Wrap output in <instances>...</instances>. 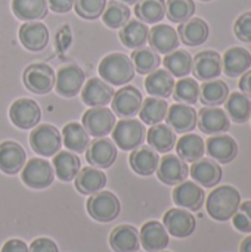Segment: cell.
<instances>
[{"instance_id":"6da1fadb","label":"cell","mask_w":251,"mask_h":252,"mask_svg":"<svg viewBox=\"0 0 251 252\" xmlns=\"http://www.w3.org/2000/svg\"><path fill=\"white\" fill-rule=\"evenodd\" d=\"M241 204V195L237 188L223 185L210 192L206 208L209 216L216 221H228L238 211Z\"/></svg>"},{"instance_id":"7a4b0ae2","label":"cell","mask_w":251,"mask_h":252,"mask_svg":"<svg viewBox=\"0 0 251 252\" xmlns=\"http://www.w3.org/2000/svg\"><path fill=\"white\" fill-rule=\"evenodd\" d=\"M99 75L111 86H124L135 77V65L124 53H109L99 63Z\"/></svg>"},{"instance_id":"3957f363","label":"cell","mask_w":251,"mask_h":252,"mask_svg":"<svg viewBox=\"0 0 251 252\" xmlns=\"http://www.w3.org/2000/svg\"><path fill=\"white\" fill-rule=\"evenodd\" d=\"M121 211V205L118 198L108 190H99L93 193L87 201V213L89 216L99 223L114 221Z\"/></svg>"},{"instance_id":"277c9868","label":"cell","mask_w":251,"mask_h":252,"mask_svg":"<svg viewBox=\"0 0 251 252\" xmlns=\"http://www.w3.org/2000/svg\"><path fill=\"white\" fill-rule=\"evenodd\" d=\"M146 137V128L142 121L129 118L118 121L112 128V140L123 151H133L139 148Z\"/></svg>"},{"instance_id":"5b68a950","label":"cell","mask_w":251,"mask_h":252,"mask_svg":"<svg viewBox=\"0 0 251 252\" xmlns=\"http://www.w3.org/2000/svg\"><path fill=\"white\" fill-rule=\"evenodd\" d=\"M30 145L40 157H53L61 151L62 137L56 127L50 124H40L30 133Z\"/></svg>"},{"instance_id":"8992f818","label":"cell","mask_w":251,"mask_h":252,"mask_svg":"<svg viewBox=\"0 0 251 252\" xmlns=\"http://www.w3.org/2000/svg\"><path fill=\"white\" fill-rule=\"evenodd\" d=\"M21 179L31 189H46L53 183L55 170L49 164V161L33 158L24 165Z\"/></svg>"},{"instance_id":"52a82bcc","label":"cell","mask_w":251,"mask_h":252,"mask_svg":"<svg viewBox=\"0 0 251 252\" xmlns=\"http://www.w3.org/2000/svg\"><path fill=\"white\" fill-rule=\"evenodd\" d=\"M55 71L46 63H33L25 68L22 80L25 87L36 94H46L55 87Z\"/></svg>"},{"instance_id":"ba28073f","label":"cell","mask_w":251,"mask_h":252,"mask_svg":"<svg viewBox=\"0 0 251 252\" xmlns=\"http://www.w3.org/2000/svg\"><path fill=\"white\" fill-rule=\"evenodd\" d=\"M86 131L95 137H104L112 131L115 126V115L111 109L104 106H96L87 109L81 118Z\"/></svg>"},{"instance_id":"9c48e42d","label":"cell","mask_w":251,"mask_h":252,"mask_svg":"<svg viewBox=\"0 0 251 252\" xmlns=\"http://www.w3.org/2000/svg\"><path fill=\"white\" fill-rule=\"evenodd\" d=\"M9 117L13 126L22 130L33 128L38 124L41 118V109L37 105V102L31 99H18L10 105L9 109Z\"/></svg>"},{"instance_id":"30bf717a","label":"cell","mask_w":251,"mask_h":252,"mask_svg":"<svg viewBox=\"0 0 251 252\" xmlns=\"http://www.w3.org/2000/svg\"><path fill=\"white\" fill-rule=\"evenodd\" d=\"M163 224L172 236L178 239H185L195 232L197 221L195 217L182 208H172L163 217Z\"/></svg>"},{"instance_id":"8fae6325","label":"cell","mask_w":251,"mask_h":252,"mask_svg":"<svg viewBox=\"0 0 251 252\" xmlns=\"http://www.w3.org/2000/svg\"><path fill=\"white\" fill-rule=\"evenodd\" d=\"M223 71L222 58L216 50H203L192 59V72L195 80H216Z\"/></svg>"},{"instance_id":"7c38bea8","label":"cell","mask_w":251,"mask_h":252,"mask_svg":"<svg viewBox=\"0 0 251 252\" xmlns=\"http://www.w3.org/2000/svg\"><path fill=\"white\" fill-rule=\"evenodd\" d=\"M84 84V72L77 65H65L55 75V87L58 94L74 97Z\"/></svg>"},{"instance_id":"4fadbf2b","label":"cell","mask_w":251,"mask_h":252,"mask_svg":"<svg viewBox=\"0 0 251 252\" xmlns=\"http://www.w3.org/2000/svg\"><path fill=\"white\" fill-rule=\"evenodd\" d=\"M112 109L121 118H133L142 106V94L133 86H124L112 96Z\"/></svg>"},{"instance_id":"5bb4252c","label":"cell","mask_w":251,"mask_h":252,"mask_svg":"<svg viewBox=\"0 0 251 252\" xmlns=\"http://www.w3.org/2000/svg\"><path fill=\"white\" fill-rule=\"evenodd\" d=\"M206 151L219 164H229L238 157V143L229 134H215L207 139Z\"/></svg>"},{"instance_id":"9a60e30c","label":"cell","mask_w":251,"mask_h":252,"mask_svg":"<svg viewBox=\"0 0 251 252\" xmlns=\"http://www.w3.org/2000/svg\"><path fill=\"white\" fill-rule=\"evenodd\" d=\"M172 196H173V202L178 207L192 213L200 211L206 201V193L203 188L195 182H186V180L176 185Z\"/></svg>"},{"instance_id":"2e32d148","label":"cell","mask_w":251,"mask_h":252,"mask_svg":"<svg viewBox=\"0 0 251 252\" xmlns=\"http://www.w3.org/2000/svg\"><path fill=\"white\" fill-rule=\"evenodd\" d=\"M86 159L95 168H109L117 159V146L109 139L96 137L86 149Z\"/></svg>"},{"instance_id":"e0dca14e","label":"cell","mask_w":251,"mask_h":252,"mask_svg":"<svg viewBox=\"0 0 251 252\" xmlns=\"http://www.w3.org/2000/svg\"><path fill=\"white\" fill-rule=\"evenodd\" d=\"M189 174L188 164L178 155H166L160 159L157 176L167 186H176L186 180Z\"/></svg>"},{"instance_id":"ac0fdd59","label":"cell","mask_w":251,"mask_h":252,"mask_svg":"<svg viewBox=\"0 0 251 252\" xmlns=\"http://www.w3.org/2000/svg\"><path fill=\"white\" fill-rule=\"evenodd\" d=\"M198 128L210 136L226 133L231 128V121L226 112L217 106H206L198 112Z\"/></svg>"},{"instance_id":"d6986e66","label":"cell","mask_w":251,"mask_h":252,"mask_svg":"<svg viewBox=\"0 0 251 252\" xmlns=\"http://www.w3.org/2000/svg\"><path fill=\"white\" fill-rule=\"evenodd\" d=\"M167 126L175 133H191L197 127L198 114L191 105L175 103L167 111Z\"/></svg>"},{"instance_id":"ffe728a7","label":"cell","mask_w":251,"mask_h":252,"mask_svg":"<svg viewBox=\"0 0 251 252\" xmlns=\"http://www.w3.org/2000/svg\"><path fill=\"white\" fill-rule=\"evenodd\" d=\"M189 173L197 185H200L201 188H207V189L217 186L223 176V171L219 162L210 158H201L192 162Z\"/></svg>"},{"instance_id":"44dd1931","label":"cell","mask_w":251,"mask_h":252,"mask_svg":"<svg viewBox=\"0 0 251 252\" xmlns=\"http://www.w3.org/2000/svg\"><path fill=\"white\" fill-rule=\"evenodd\" d=\"M148 41L151 49H154L157 53L167 55L179 47V35L178 31L166 24H158L149 30Z\"/></svg>"},{"instance_id":"7402d4cb","label":"cell","mask_w":251,"mask_h":252,"mask_svg":"<svg viewBox=\"0 0 251 252\" xmlns=\"http://www.w3.org/2000/svg\"><path fill=\"white\" fill-rule=\"evenodd\" d=\"M19 40L27 50L40 52L49 43V30L38 21L25 22L19 28Z\"/></svg>"},{"instance_id":"603a6c76","label":"cell","mask_w":251,"mask_h":252,"mask_svg":"<svg viewBox=\"0 0 251 252\" xmlns=\"http://www.w3.org/2000/svg\"><path fill=\"white\" fill-rule=\"evenodd\" d=\"M114 89L102 78H90L81 92V100L87 106H105L112 100Z\"/></svg>"},{"instance_id":"cb8c5ba5","label":"cell","mask_w":251,"mask_h":252,"mask_svg":"<svg viewBox=\"0 0 251 252\" xmlns=\"http://www.w3.org/2000/svg\"><path fill=\"white\" fill-rule=\"evenodd\" d=\"M27 154L24 148L12 140L0 143V170L6 174H16L25 165Z\"/></svg>"},{"instance_id":"d4e9b609","label":"cell","mask_w":251,"mask_h":252,"mask_svg":"<svg viewBox=\"0 0 251 252\" xmlns=\"http://www.w3.org/2000/svg\"><path fill=\"white\" fill-rule=\"evenodd\" d=\"M139 242L145 251L160 252L166 250L169 245V233L164 224L158 221H148L141 229Z\"/></svg>"},{"instance_id":"484cf974","label":"cell","mask_w":251,"mask_h":252,"mask_svg":"<svg viewBox=\"0 0 251 252\" xmlns=\"http://www.w3.org/2000/svg\"><path fill=\"white\" fill-rule=\"evenodd\" d=\"M178 35L183 44L195 47V46H201L203 43L207 41V38L210 35V28L204 19L191 18L179 25Z\"/></svg>"},{"instance_id":"4316f807","label":"cell","mask_w":251,"mask_h":252,"mask_svg":"<svg viewBox=\"0 0 251 252\" xmlns=\"http://www.w3.org/2000/svg\"><path fill=\"white\" fill-rule=\"evenodd\" d=\"M223 72L231 77H240L244 72H247L251 66V53L244 47H231L225 52L222 58Z\"/></svg>"},{"instance_id":"83f0119b","label":"cell","mask_w":251,"mask_h":252,"mask_svg":"<svg viewBox=\"0 0 251 252\" xmlns=\"http://www.w3.org/2000/svg\"><path fill=\"white\" fill-rule=\"evenodd\" d=\"M132 170L139 176H151L157 171L160 164L158 152H155L151 146H139L132 151L129 158Z\"/></svg>"},{"instance_id":"f1b7e54d","label":"cell","mask_w":251,"mask_h":252,"mask_svg":"<svg viewBox=\"0 0 251 252\" xmlns=\"http://www.w3.org/2000/svg\"><path fill=\"white\" fill-rule=\"evenodd\" d=\"M145 89L152 97H170L175 89V78L167 69H155L145 78Z\"/></svg>"},{"instance_id":"f546056e","label":"cell","mask_w":251,"mask_h":252,"mask_svg":"<svg viewBox=\"0 0 251 252\" xmlns=\"http://www.w3.org/2000/svg\"><path fill=\"white\" fill-rule=\"evenodd\" d=\"M109 245L115 252H135L139 250V232L136 227L123 224L115 227L109 236Z\"/></svg>"},{"instance_id":"4dcf8cb0","label":"cell","mask_w":251,"mask_h":252,"mask_svg":"<svg viewBox=\"0 0 251 252\" xmlns=\"http://www.w3.org/2000/svg\"><path fill=\"white\" fill-rule=\"evenodd\" d=\"M148 145L160 154H169L176 145V133L167 124H155L146 131Z\"/></svg>"},{"instance_id":"1f68e13d","label":"cell","mask_w":251,"mask_h":252,"mask_svg":"<svg viewBox=\"0 0 251 252\" xmlns=\"http://www.w3.org/2000/svg\"><path fill=\"white\" fill-rule=\"evenodd\" d=\"M176 152L178 157L182 158L185 162H195L204 157L206 152V143L204 140L192 133L183 134L179 140H176Z\"/></svg>"},{"instance_id":"d6a6232c","label":"cell","mask_w":251,"mask_h":252,"mask_svg":"<svg viewBox=\"0 0 251 252\" xmlns=\"http://www.w3.org/2000/svg\"><path fill=\"white\" fill-rule=\"evenodd\" d=\"M107 185V176L104 171L92 167H86L78 171L75 177V189L83 195H93L102 190Z\"/></svg>"},{"instance_id":"836d02e7","label":"cell","mask_w":251,"mask_h":252,"mask_svg":"<svg viewBox=\"0 0 251 252\" xmlns=\"http://www.w3.org/2000/svg\"><path fill=\"white\" fill-rule=\"evenodd\" d=\"M81 168L80 158L68 151H61L53 155V170L59 180L62 182H72Z\"/></svg>"},{"instance_id":"e575fe53","label":"cell","mask_w":251,"mask_h":252,"mask_svg":"<svg viewBox=\"0 0 251 252\" xmlns=\"http://www.w3.org/2000/svg\"><path fill=\"white\" fill-rule=\"evenodd\" d=\"M148 34H149V30L145 22L132 19L121 27L120 40L129 49H139V47H143L145 43L148 41Z\"/></svg>"},{"instance_id":"d590c367","label":"cell","mask_w":251,"mask_h":252,"mask_svg":"<svg viewBox=\"0 0 251 252\" xmlns=\"http://www.w3.org/2000/svg\"><path fill=\"white\" fill-rule=\"evenodd\" d=\"M229 96V87L222 80H210L200 86V102L206 106H220Z\"/></svg>"},{"instance_id":"8d00e7d4","label":"cell","mask_w":251,"mask_h":252,"mask_svg":"<svg viewBox=\"0 0 251 252\" xmlns=\"http://www.w3.org/2000/svg\"><path fill=\"white\" fill-rule=\"evenodd\" d=\"M226 115L235 124H244L251 118V99L241 92L229 93L226 99Z\"/></svg>"},{"instance_id":"74e56055","label":"cell","mask_w":251,"mask_h":252,"mask_svg":"<svg viewBox=\"0 0 251 252\" xmlns=\"http://www.w3.org/2000/svg\"><path fill=\"white\" fill-rule=\"evenodd\" d=\"M12 10L18 19L31 22L43 19L47 15L46 0H12Z\"/></svg>"},{"instance_id":"f35d334b","label":"cell","mask_w":251,"mask_h":252,"mask_svg":"<svg viewBox=\"0 0 251 252\" xmlns=\"http://www.w3.org/2000/svg\"><path fill=\"white\" fill-rule=\"evenodd\" d=\"M62 143L72 152L81 154L87 149L90 139L86 128L78 123H70L62 130Z\"/></svg>"},{"instance_id":"ab89813d","label":"cell","mask_w":251,"mask_h":252,"mask_svg":"<svg viewBox=\"0 0 251 252\" xmlns=\"http://www.w3.org/2000/svg\"><path fill=\"white\" fill-rule=\"evenodd\" d=\"M167 111H169V105H167L166 99L148 97L143 100V103L141 106L139 117L143 121V124L155 126V124H160L161 121L166 120Z\"/></svg>"},{"instance_id":"60d3db41","label":"cell","mask_w":251,"mask_h":252,"mask_svg":"<svg viewBox=\"0 0 251 252\" xmlns=\"http://www.w3.org/2000/svg\"><path fill=\"white\" fill-rule=\"evenodd\" d=\"M166 69L178 78H183L192 72V56L186 50H173L163 61Z\"/></svg>"},{"instance_id":"b9f144b4","label":"cell","mask_w":251,"mask_h":252,"mask_svg":"<svg viewBox=\"0 0 251 252\" xmlns=\"http://www.w3.org/2000/svg\"><path fill=\"white\" fill-rule=\"evenodd\" d=\"M135 15L145 24H157L166 16L164 0H138Z\"/></svg>"},{"instance_id":"7bdbcfd3","label":"cell","mask_w":251,"mask_h":252,"mask_svg":"<svg viewBox=\"0 0 251 252\" xmlns=\"http://www.w3.org/2000/svg\"><path fill=\"white\" fill-rule=\"evenodd\" d=\"M130 59H132V62L135 65V71L138 74H149V72L155 71L161 63L160 55L154 49H149V47L135 49Z\"/></svg>"},{"instance_id":"ee69618b","label":"cell","mask_w":251,"mask_h":252,"mask_svg":"<svg viewBox=\"0 0 251 252\" xmlns=\"http://www.w3.org/2000/svg\"><path fill=\"white\" fill-rule=\"evenodd\" d=\"M173 99L179 103L185 105H195L200 99V84L195 78L183 77L178 83H175L173 89Z\"/></svg>"},{"instance_id":"f6af8a7d","label":"cell","mask_w":251,"mask_h":252,"mask_svg":"<svg viewBox=\"0 0 251 252\" xmlns=\"http://www.w3.org/2000/svg\"><path fill=\"white\" fill-rule=\"evenodd\" d=\"M102 21L109 28H121L124 24L130 21V9L121 1L111 0L108 6H105Z\"/></svg>"},{"instance_id":"bcb514c9","label":"cell","mask_w":251,"mask_h":252,"mask_svg":"<svg viewBox=\"0 0 251 252\" xmlns=\"http://www.w3.org/2000/svg\"><path fill=\"white\" fill-rule=\"evenodd\" d=\"M195 13L194 0H167L166 3V15L172 22L182 24L192 18Z\"/></svg>"},{"instance_id":"7dc6e473","label":"cell","mask_w":251,"mask_h":252,"mask_svg":"<svg viewBox=\"0 0 251 252\" xmlns=\"http://www.w3.org/2000/svg\"><path fill=\"white\" fill-rule=\"evenodd\" d=\"M107 6V0H74V9L78 16L84 19L99 18Z\"/></svg>"},{"instance_id":"c3c4849f","label":"cell","mask_w":251,"mask_h":252,"mask_svg":"<svg viewBox=\"0 0 251 252\" xmlns=\"http://www.w3.org/2000/svg\"><path fill=\"white\" fill-rule=\"evenodd\" d=\"M232 224L241 233H251V201L240 204L238 211L232 217Z\"/></svg>"},{"instance_id":"681fc988","label":"cell","mask_w":251,"mask_h":252,"mask_svg":"<svg viewBox=\"0 0 251 252\" xmlns=\"http://www.w3.org/2000/svg\"><path fill=\"white\" fill-rule=\"evenodd\" d=\"M234 34L238 40L251 43V12L241 13L234 24Z\"/></svg>"},{"instance_id":"f907efd6","label":"cell","mask_w":251,"mask_h":252,"mask_svg":"<svg viewBox=\"0 0 251 252\" xmlns=\"http://www.w3.org/2000/svg\"><path fill=\"white\" fill-rule=\"evenodd\" d=\"M30 252H59L56 244L49 238H38L30 247Z\"/></svg>"},{"instance_id":"816d5d0a","label":"cell","mask_w":251,"mask_h":252,"mask_svg":"<svg viewBox=\"0 0 251 252\" xmlns=\"http://www.w3.org/2000/svg\"><path fill=\"white\" fill-rule=\"evenodd\" d=\"M49 7L56 13H67L72 9L74 0H47Z\"/></svg>"},{"instance_id":"f5cc1de1","label":"cell","mask_w":251,"mask_h":252,"mask_svg":"<svg viewBox=\"0 0 251 252\" xmlns=\"http://www.w3.org/2000/svg\"><path fill=\"white\" fill-rule=\"evenodd\" d=\"M1 252H30L27 244L21 239H10L7 241L3 248H1Z\"/></svg>"},{"instance_id":"db71d44e","label":"cell","mask_w":251,"mask_h":252,"mask_svg":"<svg viewBox=\"0 0 251 252\" xmlns=\"http://www.w3.org/2000/svg\"><path fill=\"white\" fill-rule=\"evenodd\" d=\"M240 90H241V93H244L247 97L251 99V71H247L243 74V77L240 80Z\"/></svg>"},{"instance_id":"11a10c76","label":"cell","mask_w":251,"mask_h":252,"mask_svg":"<svg viewBox=\"0 0 251 252\" xmlns=\"http://www.w3.org/2000/svg\"><path fill=\"white\" fill-rule=\"evenodd\" d=\"M240 252H251V236L246 238L241 245H240Z\"/></svg>"},{"instance_id":"9f6ffc18","label":"cell","mask_w":251,"mask_h":252,"mask_svg":"<svg viewBox=\"0 0 251 252\" xmlns=\"http://www.w3.org/2000/svg\"><path fill=\"white\" fill-rule=\"evenodd\" d=\"M121 3H129V4H132V3H136L138 0H120Z\"/></svg>"},{"instance_id":"6f0895ef","label":"cell","mask_w":251,"mask_h":252,"mask_svg":"<svg viewBox=\"0 0 251 252\" xmlns=\"http://www.w3.org/2000/svg\"><path fill=\"white\" fill-rule=\"evenodd\" d=\"M201 1H212V0H201Z\"/></svg>"},{"instance_id":"680465c9","label":"cell","mask_w":251,"mask_h":252,"mask_svg":"<svg viewBox=\"0 0 251 252\" xmlns=\"http://www.w3.org/2000/svg\"><path fill=\"white\" fill-rule=\"evenodd\" d=\"M160 252H169V251H160Z\"/></svg>"}]
</instances>
